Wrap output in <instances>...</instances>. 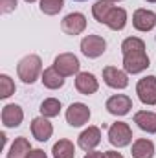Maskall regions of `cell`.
Listing matches in <instances>:
<instances>
[{
    "label": "cell",
    "mask_w": 156,
    "mask_h": 158,
    "mask_svg": "<svg viewBox=\"0 0 156 158\" xmlns=\"http://www.w3.org/2000/svg\"><path fill=\"white\" fill-rule=\"evenodd\" d=\"M99 143H101V131L97 127L84 129L77 138V145L83 151H94Z\"/></svg>",
    "instance_id": "cell-12"
},
{
    "label": "cell",
    "mask_w": 156,
    "mask_h": 158,
    "mask_svg": "<svg viewBox=\"0 0 156 158\" xmlns=\"http://www.w3.org/2000/svg\"><path fill=\"white\" fill-rule=\"evenodd\" d=\"M31 151H33V149H31L28 138L20 136V138H17V140L11 143L9 153H7V158H28Z\"/></svg>",
    "instance_id": "cell-19"
},
{
    "label": "cell",
    "mask_w": 156,
    "mask_h": 158,
    "mask_svg": "<svg viewBox=\"0 0 156 158\" xmlns=\"http://www.w3.org/2000/svg\"><path fill=\"white\" fill-rule=\"evenodd\" d=\"M132 24L138 31H151L156 26V13L151 9H136L132 15Z\"/></svg>",
    "instance_id": "cell-10"
},
{
    "label": "cell",
    "mask_w": 156,
    "mask_h": 158,
    "mask_svg": "<svg viewBox=\"0 0 156 158\" xmlns=\"http://www.w3.org/2000/svg\"><path fill=\"white\" fill-rule=\"evenodd\" d=\"M61 112V101L55 98H48L40 103V114L44 118H55Z\"/></svg>",
    "instance_id": "cell-23"
},
{
    "label": "cell",
    "mask_w": 156,
    "mask_h": 158,
    "mask_svg": "<svg viewBox=\"0 0 156 158\" xmlns=\"http://www.w3.org/2000/svg\"><path fill=\"white\" fill-rule=\"evenodd\" d=\"M103 79L110 88H119L121 90V88H127V85H129L127 72L119 70L116 66H105L103 68Z\"/></svg>",
    "instance_id": "cell-11"
},
{
    "label": "cell",
    "mask_w": 156,
    "mask_h": 158,
    "mask_svg": "<svg viewBox=\"0 0 156 158\" xmlns=\"http://www.w3.org/2000/svg\"><path fill=\"white\" fill-rule=\"evenodd\" d=\"M110 2H121V0H110Z\"/></svg>",
    "instance_id": "cell-30"
},
{
    "label": "cell",
    "mask_w": 156,
    "mask_h": 158,
    "mask_svg": "<svg viewBox=\"0 0 156 158\" xmlns=\"http://www.w3.org/2000/svg\"><path fill=\"white\" fill-rule=\"evenodd\" d=\"M90 119V109L84 103H72L66 109V121L72 127H81Z\"/></svg>",
    "instance_id": "cell-9"
},
{
    "label": "cell",
    "mask_w": 156,
    "mask_h": 158,
    "mask_svg": "<svg viewBox=\"0 0 156 158\" xmlns=\"http://www.w3.org/2000/svg\"><path fill=\"white\" fill-rule=\"evenodd\" d=\"M17 7V0H0V11L2 13H11Z\"/></svg>",
    "instance_id": "cell-26"
},
{
    "label": "cell",
    "mask_w": 156,
    "mask_h": 158,
    "mask_svg": "<svg viewBox=\"0 0 156 158\" xmlns=\"http://www.w3.org/2000/svg\"><path fill=\"white\" fill-rule=\"evenodd\" d=\"M77 2H83V0H77Z\"/></svg>",
    "instance_id": "cell-33"
},
{
    "label": "cell",
    "mask_w": 156,
    "mask_h": 158,
    "mask_svg": "<svg viewBox=\"0 0 156 158\" xmlns=\"http://www.w3.org/2000/svg\"><path fill=\"white\" fill-rule=\"evenodd\" d=\"M42 85L46 86V88H50V90H57V88H61L63 85H64V77L53 68V66H50V68H46L44 72H42Z\"/></svg>",
    "instance_id": "cell-20"
},
{
    "label": "cell",
    "mask_w": 156,
    "mask_h": 158,
    "mask_svg": "<svg viewBox=\"0 0 156 158\" xmlns=\"http://www.w3.org/2000/svg\"><path fill=\"white\" fill-rule=\"evenodd\" d=\"M114 7V4L110 2V0H97L94 6H92V15H94V19L97 20V22H105V19H107V15H109V11Z\"/></svg>",
    "instance_id": "cell-22"
},
{
    "label": "cell",
    "mask_w": 156,
    "mask_h": 158,
    "mask_svg": "<svg viewBox=\"0 0 156 158\" xmlns=\"http://www.w3.org/2000/svg\"><path fill=\"white\" fill-rule=\"evenodd\" d=\"M22 119H24V112H22V109L18 105L11 103V105H6L2 109V123L6 127L15 129V127H18L22 123Z\"/></svg>",
    "instance_id": "cell-15"
},
{
    "label": "cell",
    "mask_w": 156,
    "mask_h": 158,
    "mask_svg": "<svg viewBox=\"0 0 156 158\" xmlns=\"http://www.w3.org/2000/svg\"><path fill=\"white\" fill-rule=\"evenodd\" d=\"M79 59L74 53H61L55 57L53 61V68L63 76V77H68V76H74L79 72Z\"/></svg>",
    "instance_id": "cell-6"
},
{
    "label": "cell",
    "mask_w": 156,
    "mask_h": 158,
    "mask_svg": "<svg viewBox=\"0 0 156 158\" xmlns=\"http://www.w3.org/2000/svg\"><path fill=\"white\" fill-rule=\"evenodd\" d=\"M132 109V99L125 94H116L107 99V110L112 116H125Z\"/></svg>",
    "instance_id": "cell-8"
},
{
    "label": "cell",
    "mask_w": 156,
    "mask_h": 158,
    "mask_svg": "<svg viewBox=\"0 0 156 158\" xmlns=\"http://www.w3.org/2000/svg\"><path fill=\"white\" fill-rule=\"evenodd\" d=\"M31 134L39 142H48L51 138V134H53V125L44 116L33 118V121H31Z\"/></svg>",
    "instance_id": "cell-13"
},
{
    "label": "cell",
    "mask_w": 156,
    "mask_h": 158,
    "mask_svg": "<svg viewBox=\"0 0 156 158\" xmlns=\"http://www.w3.org/2000/svg\"><path fill=\"white\" fill-rule=\"evenodd\" d=\"M105 50H107V40L99 35H86L81 40V52L88 59H96V57L103 55Z\"/></svg>",
    "instance_id": "cell-5"
},
{
    "label": "cell",
    "mask_w": 156,
    "mask_h": 158,
    "mask_svg": "<svg viewBox=\"0 0 156 158\" xmlns=\"http://www.w3.org/2000/svg\"><path fill=\"white\" fill-rule=\"evenodd\" d=\"M61 30L66 35H79L86 30V19L83 13H70L63 19L61 22Z\"/></svg>",
    "instance_id": "cell-7"
},
{
    "label": "cell",
    "mask_w": 156,
    "mask_h": 158,
    "mask_svg": "<svg viewBox=\"0 0 156 158\" xmlns=\"http://www.w3.org/2000/svg\"><path fill=\"white\" fill-rule=\"evenodd\" d=\"M40 72H42V61L39 55H26L17 64V74L22 79V83H26V85L35 83L37 77L40 76Z\"/></svg>",
    "instance_id": "cell-2"
},
{
    "label": "cell",
    "mask_w": 156,
    "mask_h": 158,
    "mask_svg": "<svg viewBox=\"0 0 156 158\" xmlns=\"http://www.w3.org/2000/svg\"><path fill=\"white\" fill-rule=\"evenodd\" d=\"M84 158H107L103 153H99V151H88V155Z\"/></svg>",
    "instance_id": "cell-28"
},
{
    "label": "cell",
    "mask_w": 156,
    "mask_h": 158,
    "mask_svg": "<svg viewBox=\"0 0 156 158\" xmlns=\"http://www.w3.org/2000/svg\"><path fill=\"white\" fill-rule=\"evenodd\" d=\"M109 142L114 147H125L132 142V131L127 123L123 121H116L110 125L109 129Z\"/></svg>",
    "instance_id": "cell-3"
},
{
    "label": "cell",
    "mask_w": 156,
    "mask_h": 158,
    "mask_svg": "<svg viewBox=\"0 0 156 158\" xmlns=\"http://www.w3.org/2000/svg\"><path fill=\"white\" fill-rule=\"evenodd\" d=\"M53 158H74L76 156V147L70 140H59L53 145Z\"/></svg>",
    "instance_id": "cell-21"
},
{
    "label": "cell",
    "mask_w": 156,
    "mask_h": 158,
    "mask_svg": "<svg viewBox=\"0 0 156 158\" xmlns=\"http://www.w3.org/2000/svg\"><path fill=\"white\" fill-rule=\"evenodd\" d=\"M13 94H15V83H13V79L9 77V76H6V74H2L0 76V98L7 99Z\"/></svg>",
    "instance_id": "cell-25"
},
{
    "label": "cell",
    "mask_w": 156,
    "mask_h": 158,
    "mask_svg": "<svg viewBox=\"0 0 156 158\" xmlns=\"http://www.w3.org/2000/svg\"><path fill=\"white\" fill-rule=\"evenodd\" d=\"M105 156H107V158H123V155H121V153H117V151H107V153H105Z\"/></svg>",
    "instance_id": "cell-29"
},
{
    "label": "cell",
    "mask_w": 156,
    "mask_h": 158,
    "mask_svg": "<svg viewBox=\"0 0 156 158\" xmlns=\"http://www.w3.org/2000/svg\"><path fill=\"white\" fill-rule=\"evenodd\" d=\"M123 68L127 74H140L149 68V55L145 52V42L138 37H127L121 44Z\"/></svg>",
    "instance_id": "cell-1"
},
{
    "label": "cell",
    "mask_w": 156,
    "mask_h": 158,
    "mask_svg": "<svg viewBox=\"0 0 156 158\" xmlns=\"http://www.w3.org/2000/svg\"><path fill=\"white\" fill-rule=\"evenodd\" d=\"M147 2H153V4H154V2H156V0H147Z\"/></svg>",
    "instance_id": "cell-31"
},
{
    "label": "cell",
    "mask_w": 156,
    "mask_h": 158,
    "mask_svg": "<svg viewBox=\"0 0 156 158\" xmlns=\"http://www.w3.org/2000/svg\"><path fill=\"white\" fill-rule=\"evenodd\" d=\"M103 24L109 26V28L114 30V31H121V30L125 28V24H127V11H125L123 7L114 6V7L109 11V15H107V19H105Z\"/></svg>",
    "instance_id": "cell-16"
},
{
    "label": "cell",
    "mask_w": 156,
    "mask_h": 158,
    "mask_svg": "<svg viewBox=\"0 0 156 158\" xmlns=\"http://www.w3.org/2000/svg\"><path fill=\"white\" fill-rule=\"evenodd\" d=\"M134 123H136L142 131H145V132H149V134H154L156 132V114L154 112H149V110H140V112H136V114H134Z\"/></svg>",
    "instance_id": "cell-17"
},
{
    "label": "cell",
    "mask_w": 156,
    "mask_h": 158,
    "mask_svg": "<svg viewBox=\"0 0 156 158\" xmlns=\"http://www.w3.org/2000/svg\"><path fill=\"white\" fill-rule=\"evenodd\" d=\"M26 2H35V0H26Z\"/></svg>",
    "instance_id": "cell-32"
},
{
    "label": "cell",
    "mask_w": 156,
    "mask_h": 158,
    "mask_svg": "<svg viewBox=\"0 0 156 158\" xmlns=\"http://www.w3.org/2000/svg\"><path fill=\"white\" fill-rule=\"evenodd\" d=\"M132 158H153L154 155V143L147 138H140L132 143Z\"/></svg>",
    "instance_id": "cell-18"
},
{
    "label": "cell",
    "mask_w": 156,
    "mask_h": 158,
    "mask_svg": "<svg viewBox=\"0 0 156 158\" xmlns=\"http://www.w3.org/2000/svg\"><path fill=\"white\" fill-rule=\"evenodd\" d=\"M64 6V0H40V11L44 15H57Z\"/></svg>",
    "instance_id": "cell-24"
},
{
    "label": "cell",
    "mask_w": 156,
    "mask_h": 158,
    "mask_svg": "<svg viewBox=\"0 0 156 158\" xmlns=\"http://www.w3.org/2000/svg\"><path fill=\"white\" fill-rule=\"evenodd\" d=\"M136 94L143 105H156V77L147 76L136 85Z\"/></svg>",
    "instance_id": "cell-4"
},
{
    "label": "cell",
    "mask_w": 156,
    "mask_h": 158,
    "mask_svg": "<svg viewBox=\"0 0 156 158\" xmlns=\"http://www.w3.org/2000/svg\"><path fill=\"white\" fill-rule=\"evenodd\" d=\"M76 88H77V92H81L83 96H90V94L97 92L99 83H97V79H96L94 74L81 72V74H77V77H76Z\"/></svg>",
    "instance_id": "cell-14"
},
{
    "label": "cell",
    "mask_w": 156,
    "mask_h": 158,
    "mask_svg": "<svg viewBox=\"0 0 156 158\" xmlns=\"http://www.w3.org/2000/svg\"><path fill=\"white\" fill-rule=\"evenodd\" d=\"M28 158H48V156H46V153H44L42 149H33Z\"/></svg>",
    "instance_id": "cell-27"
}]
</instances>
